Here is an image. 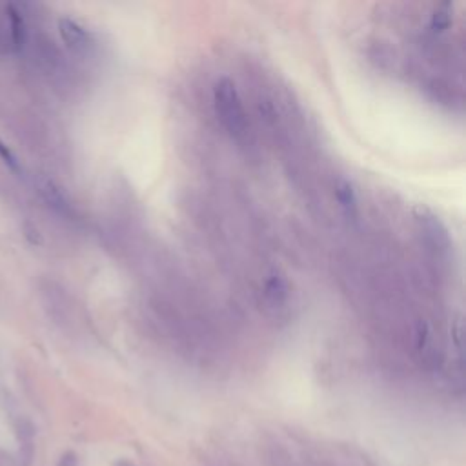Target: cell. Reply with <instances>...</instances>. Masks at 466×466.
I'll list each match as a JSON object with an SVG mask.
<instances>
[{"instance_id":"8992f818","label":"cell","mask_w":466,"mask_h":466,"mask_svg":"<svg viewBox=\"0 0 466 466\" xmlns=\"http://www.w3.org/2000/svg\"><path fill=\"white\" fill-rule=\"evenodd\" d=\"M0 157L4 158V162L11 167V169H18V162H16V157L13 155V151L4 144L0 142Z\"/></svg>"},{"instance_id":"3957f363","label":"cell","mask_w":466,"mask_h":466,"mask_svg":"<svg viewBox=\"0 0 466 466\" xmlns=\"http://www.w3.org/2000/svg\"><path fill=\"white\" fill-rule=\"evenodd\" d=\"M40 193L44 197V200L56 211L64 213V215H69L71 213V204L69 200L66 198V195L60 191V187L53 182V180H47V178H42L40 184Z\"/></svg>"},{"instance_id":"52a82bcc","label":"cell","mask_w":466,"mask_h":466,"mask_svg":"<svg viewBox=\"0 0 466 466\" xmlns=\"http://www.w3.org/2000/svg\"><path fill=\"white\" fill-rule=\"evenodd\" d=\"M56 466H82L80 464V459L75 451H66L60 459H58V464Z\"/></svg>"},{"instance_id":"277c9868","label":"cell","mask_w":466,"mask_h":466,"mask_svg":"<svg viewBox=\"0 0 466 466\" xmlns=\"http://www.w3.org/2000/svg\"><path fill=\"white\" fill-rule=\"evenodd\" d=\"M335 195H337V200H339L340 208L348 215H355L357 213V197H355V191H353V187H351V184L348 180H339L337 182Z\"/></svg>"},{"instance_id":"6da1fadb","label":"cell","mask_w":466,"mask_h":466,"mask_svg":"<svg viewBox=\"0 0 466 466\" xmlns=\"http://www.w3.org/2000/svg\"><path fill=\"white\" fill-rule=\"evenodd\" d=\"M213 106L218 120L235 138L248 135V118L237 86L229 78H220L213 86Z\"/></svg>"},{"instance_id":"7a4b0ae2","label":"cell","mask_w":466,"mask_h":466,"mask_svg":"<svg viewBox=\"0 0 466 466\" xmlns=\"http://www.w3.org/2000/svg\"><path fill=\"white\" fill-rule=\"evenodd\" d=\"M58 31L62 40L76 53H87L93 47V38L89 31L71 18H60Z\"/></svg>"},{"instance_id":"ba28073f","label":"cell","mask_w":466,"mask_h":466,"mask_svg":"<svg viewBox=\"0 0 466 466\" xmlns=\"http://www.w3.org/2000/svg\"><path fill=\"white\" fill-rule=\"evenodd\" d=\"M116 466H133V464H131V462H126V461H120Z\"/></svg>"},{"instance_id":"5b68a950","label":"cell","mask_w":466,"mask_h":466,"mask_svg":"<svg viewBox=\"0 0 466 466\" xmlns=\"http://www.w3.org/2000/svg\"><path fill=\"white\" fill-rule=\"evenodd\" d=\"M7 16H9V29H11V44L18 49L24 40H25V22L24 16L13 7H7Z\"/></svg>"}]
</instances>
